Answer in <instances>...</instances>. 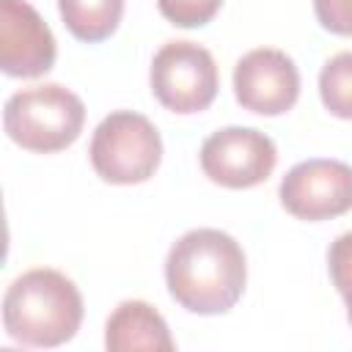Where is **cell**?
Instances as JSON below:
<instances>
[{
	"label": "cell",
	"mask_w": 352,
	"mask_h": 352,
	"mask_svg": "<svg viewBox=\"0 0 352 352\" xmlns=\"http://www.w3.org/2000/svg\"><path fill=\"white\" fill-rule=\"evenodd\" d=\"M165 283L176 305L198 316L231 311L248 283L242 245L220 228L182 234L165 258Z\"/></svg>",
	"instance_id": "cell-1"
},
{
	"label": "cell",
	"mask_w": 352,
	"mask_h": 352,
	"mask_svg": "<svg viewBox=\"0 0 352 352\" xmlns=\"http://www.w3.org/2000/svg\"><path fill=\"white\" fill-rule=\"evenodd\" d=\"M82 324V294L58 270L36 267L22 272L3 294L6 336L25 346H60Z\"/></svg>",
	"instance_id": "cell-2"
},
{
	"label": "cell",
	"mask_w": 352,
	"mask_h": 352,
	"mask_svg": "<svg viewBox=\"0 0 352 352\" xmlns=\"http://www.w3.org/2000/svg\"><path fill=\"white\" fill-rule=\"evenodd\" d=\"M85 124L82 99L58 85L44 82L25 91H16L6 99L3 107V129L6 135L36 154H55L69 148Z\"/></svg>",
	"instance_id": "cell-3"
},
{
	"label": "cell",
	"mask_w": 352,
	"mask_h": 352,
	"mask_svg": "<svg viewBox=\"0 0 352 352\" xmlns=\"http://www.w3.org/2000/svg\"><path fill=\"white\" fill-rule=\"evenodd\" d=\"M88 160L102 182L140 184L148 182L162 162V138L146 116L113 110L96 124Z\"/></svg>",
	"instance_id": "cell-4"
},
{
	"label": "cell",
	"mask_w": 352,
	"mask_h": 352,
	"mask_svg": "<svg viewBox=\"0 0 352 352\" xmlns=\"http://www.w3.org/2000/svg\"><path fill=\"white\" fill-rule=\"evenodd\" d=\"M148 85L154 99L179 116L206 110L220 88V74L212 52L195 41H168L157 50Z\"/></svg>",
	"instance_id": "cell-5"
},
{
	"label": "cell",
	"mask_w": 352,
	"mask_h": 352,
	"mask_svg": "<svg viewBox=\"0 0 352 352\" xmlns=\"http://www.w3.org/2000/svg\"><path fill=\"white\" fill-rule=\"evenodd\" d=\"M198 160L209 182L228 190H248L272 176L278 165V148L261 129L223 126L201 143Z\"/></svg>",
	"instance_id": "cell-6"
},
{
	"label": "cell",
	"mask_w": 352,
	"mask_h": 352,
	"mask_svg": "<svg viewBox=\"0 0 352 352\" xmlns=\"http://www.w3.org/2000/svg\"><path fill=\"white\" fill-rule=\"evenodd\" d=\"M280 206L308 223L333 220L352 209V165L341 160H302L280 179Z\"/></svg>",
	"instance_id": "cell-7"
},
{
	"label": "cell",
	"mask_w": 352,
	"mask_h": 352,
	"mask_svg": "<svg viewBox=\"0 0 352 352\" xmlns=\"http://www.w3.org/2000/svg\"><path fill=\"white\" fill-rule=\"evenodd\" d=\"M234 96L250 113L283 116L300 99V72L283 50L256 47L234 66Z\"/></svg>",
	"instance_id": "cell-8"
},
{
	"label": "cell",
	"mask_w": 352,
	"mask_h": 352,
	"mask_svg": "<svg viewBox=\"0 0 352 352\" xmlns=\"http://www.w3.org/2000/svg\"><path fill=\"white\" fill-rule=\"evenodd\" d=\"M55 36L28 0H0V69L8 77L33 80L52 69Z\"/></svg>",
	"instance_id": "cell-9"
},
{
	"label": "cell",
	"mask_w": 352,
	"mask_h": 352,
	"mask_svg": "<svg viewBox=\"0 0 352 352\" xmlns=\"http://www.w3.org/2000/svg\"><path fill=\"white\" fill-rule=\"evenodd\" d=\"M104 346L110 352H129V349L170 352L176 344L170 338L168 322L162 319V314L154 305H148L143 300H124L107 316Z\"/></svg>",
	"instance_id": "cell-10"
},
{
	"label": "cell",
	"mask_w": 352,
	"mask_h": 352,
	"mask_svg": "<svg viewBox=\"0 0 352 352\" xmlns=\"http://www.w3.org/2000/svg\"><path fill=\"white\" fill-rule=\"evenodd\" d=\"M66 30L85 44L110 38L124 16V0H58Z\"/></svg>",
	"instance_id": "cell-11"
},
{
	"label": "cell",
	"mask_w": 352,
	"mask_h": 352,
	"mask_svg": "<svg viewBox=\"0 0 352 352\" xmlns=\"http://www.w3.org/2000/svg\"><path fill=\"white\" fill-rule=\"evenodd\" d=\"M319 99L330 116L352 121V50L324 60L319 72Z\"/></svg>",
	"instance_id": "cell-12"
},
{
	"label": "cell",
	"mask_w": 352,
	"mask_h": 352,
	"mask_svg": "<svg viewBox=\"0 0 352 352\" xmlns=\"http://www.w3.org/2000/svg\"><path fill=\"white\" fill-rule=\"evenodd\" d=\"M327 272H330V280H333L336 292L341 294V300L346 305V319L352 324V231L338 234L330 242Z\"/></svg>",
	"instance_id": "cell-13"
},
{
	"label": "cell",
	"mask_w": 352,
	"mask_h": 352,
	"mask_svg": "<svg viewBox=\"0 0 352 352\" xmlns=\"http://www.w3.org/2000/svg\"><path fill=\"white\" fill-rule=\"evenodd\" d=\"M220 6L223 0H157L160 14L176 28H204L217 16Z\"/></svg>",
	"instance_id": "cell-14"
},
{
	"label": "cell",
	"mask_w": 352,
	"mask_h": 352,
	"mask_svg": "<svg viewBox=\"0 0 352 352\" xmlns=\"http://www.w3.org/2000/svg\"><path fill=\"white\" fill-rule=\"evenodd\" d=\"M316 22L336 36H352V0H314Z\"/></svg>",
	"instance_id": "cell-15"
}]
</instances>
